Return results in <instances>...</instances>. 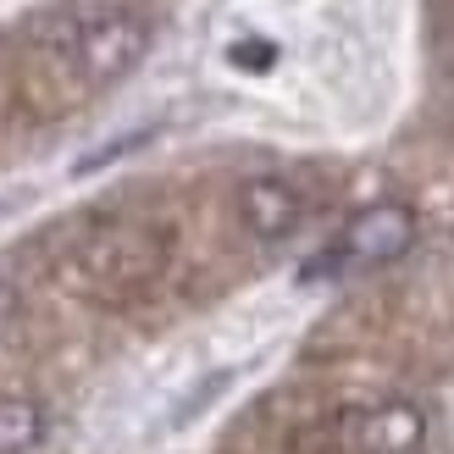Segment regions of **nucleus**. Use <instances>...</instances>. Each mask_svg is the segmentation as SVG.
<instances>
[{"label":"nucleus","instance_id":"6","mask_svg":"<svg viewBox=\"0 0 454 454\" xmlns=\"http://www.w3.org/2000/svg\"><path fill=\"white\" fill-rule=\"evenodd\" d=\"M6 305H12V294H6V288H0V310H6Z\"/></svg>","mask_w":454,"mask_h":454},{"label":"nucleus","instance_id":"4","mask_svg":"<svg viewBox=\"0 0 454 454\" xmlns=\"http://www.w3.org/2000/svg\"><path fill=\"white\" fill-rule=\"evenodd\" d=\"M244 216L249 227H255L261 239H283L294 222H300V200H294L288 184H271V177H261V184L244 189Z\"/></svg>","mask_w":454,"mask_h":454},{"label":"nucleus","instance_id":"1","mask_svg":"<svg viewBox=\"0 0 454 454\" xmlns=\"http://www.w3.org/2000/svg\"><path fill=\"white\" fill-rule=\"evenodd\" d=\"M294 344V316L261 305L194 333L89 404L78 454H177L233 411Z\"/></svg>","mask_w":454,"mask_h":454},{"label":"nucleus","instance_id":"5","mask_svg":"<svg viewBox=\"0 0 454 454\" xmlns=\"http://www.w3.org/2000/svg\"><path fill=\"white\" fill-rule=\"evenodd\" d=\"M44 438V416L28 399H0V454H28Z\"/></svg>","mask_w":454,"mask_h":454},{"label":"nucleus","instance_id":"2","mask_svg":"<svg viewBox=\"0 0 454 454\" xmlns=\"http://www.w3.org/2000/svg\"><path fill=\"white\" fill-rule=\"evenodd\" d=\"M73 51H78V67L89 78H117V73H133V67L145 61L150 28L133 12H106V17L78 22Z\"/></svg>","mask_w":454,"mask_h":454},{"label":"nucleus","instance_id":"3","mask_svg":"<svg viewBox=\"0 0 454 454\" xmlns=\"http://www.w3.org/2000/svg\"><path fill=\"white\" fill-rule=\"evenodd\" d=\"M416 239V216L404 211V206H372V211H360L349 227H344V244H338V255H344L349 266H382V261H394L404 255Z\"/></svg>","mask_w":454,"mask_h":454}]
</instances>
